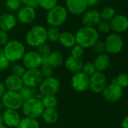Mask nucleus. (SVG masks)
<instances>
[{
    "label": "nucleus",
    "mask_w": 128,
    "mask_h": 128,
    "mask_svg": "<svg viewBox=\"0 0 128 128\" xmlns=\"http://www.w3.org/2000/svg\"><path fill=\"white\" fill-rule=\"evenodd\" d=\"M75 34L76 44L84 49L91 48L97 40H99V32L94 27L83 26L79 28Z\"/></svg>",
    "instance_id": "obj_1"
},
{
    "label": "nucleus",
    "mask_w": 128,
    "mask_h": 128,
    "mask_svg": "<svg viewBox=\"0 0 128 128\" xmlns=\"http://www.w3.org/2000/svg\"><path fill=\"white\" fill-rule=\"evenodd\" d=\"M2 51L10 62H17L22 59L26 52V48L21 41L14 39L9 40Z\"/></svg>",
    "instance_id": "obj_2"
},
{
    "label": "nucleus",
    "mask_w": 128,
    "mask_h": 128,
    "mask_svg": "<svg viewBox=\"0 0 128 128\" xmlns=\"http://www.w3.org/2000/svg\"><path fill=\"white\" fill-rule=\"evenodd\" d=\"M26 43L32 47H38L47 40V28L44 26L37 25L28 30L25 35Z\"/></svg>",
    "instance_id": "obj_3"
},
{
    "label": "nucleus",
    "mask_w": 128,
    "mask_h": 128,
    "mask_svg": "<svg viewBox=\"0 0 128 128\" xmlns=\"http://www.w3.org/2000/svg\"><path fill=\"white\" fill-rule=\"evenodd\" d=\"M67 18L68 11L65 6L57 4L47 12L45 20L48 26L59 28L65 23Z\"/></svg>",
    "instance_id": "obj_4"
},
{
    "label": "nucleus",
    "mask_w": 128,
    "mask_h": 128,
    "mask_svg": "<svg viewBox=\"0 0 128 128\" xmlns=\"http://www.w3.org/2000/svg\"><path fill=\"white\" fill-rule=\"evenodd\" d=\"M21 110L25 117L37 119L41 116L45 108L41 100L34 98L24 101Z\"/></svg>",
    "instance_id": "obj_5"
},
{
    "label": "nucleus",
    "mask_w": 128,
    "mask_h": 128,
    "mask_svg": "<svg viewBox=\"0 0 128 128\" xmlns=\"http://www.w3.org/2000/svg\"><path fill=\"white\" fill-rule=\"evenodd\" d=\"M60 88L59 80L54 76L45 77L38 86V92L42 97L55 96Z\"/></svg>",
    "instance_id": "obj_6"
},
{
    "label": "nucleus",
    "mask_w": 128,
    "mask_h": 128,
    "mask_svg": "<svg viewBox=\"0 0 128 128\" xmlns=\"http://www.w3.org/2000/svg\"><path fill=\"white\" fill-rule=\"evenodd\" d=\"M2 104L6 109L18 110L21 109L23 100L18 92L7 91L1 98Z\"/></svg>",
    "instance_id": "obj_7"
},
{
    "label": "nucleus",
    "mask_w": 128,
    "mask_h": 128,
    "mask_svg": "<svg viewBox=\"0 0 128 128\" xmlns=\"http://www.w3.org/2000/svg\"><path fill=\"white\" fill-rule=\"evenodd\" d=\"M106 51L110 54H117L121 51L124 46V40L118 33L109 34L105 41Z\"/></svg>",
    "instance_id": "obj_8"
},
{
    "label": "nucleus",
    "mask_w": 128,
    "mask_h": 128,
    "mask_svg": "<svg viewBox=\"0 0 128 128\" xmlns=\"http://www.w3.org/2000/svg\"><path fill=\"white\" fill-rule=\"evenodd\" d=\"M21 78L23 86L31 88L38 87L42 80L44 79L39 68L26 69Z\"/></svg>",
    "instance_id": "obj_9"
},
{
    "label": "nucleus",
    "mask_w": 128,
    "mask_h": 128,
    "mask_svg": "<svg viewBox=\"0 0 128 128\" xmlns=\"http://www.w3.org/2000/svg\"><path fill=\"white\" fill-rule=\"evenodd\" d=\"M89 82L90 76L82 71L74 74L71 79V86L72 88L78 92H83L89 88Z\"/></svg>",
    "instance_id": "obj_10"
},
{
    "label": "nucleus",
    "mask_w": 128,
    "mask_h": 128,
    "mask_svg": "<svg viewBox=\"0 0 128 128\" xmlns=\"http://www.w3.org/2000/svg\"><path fill=\"white\" fill-rule=\"evenodd\" d=\"M21 60L22 64L26 69L39 68L41 65V57L38 52L35 50L26 52Z\"/></svg>",
    "instance_id": "obj_11"
},
{
    "label": "nucleus",
    "mask_w": 128,
    "mask_h": 128,
    "mask_svg": "<svg viewBox=\"0 0 128 128\" xmlns=\"http://www.w3.org/2000/svg\"><path fill=\"white\" fill-rule=\"evenodd\" d=\"M106 86V77L103 72L96 71L90 76L89 88L94 93H101Z\"/></svg>",
    "instance_id": "obj_12"
},
{
    "label": "nucleus",
    "mask_w": 128,
    "mask_h": 128,
    "mask_svg": "<svg viewBox=\"0 0 128 128\" xmlns=\"http://www.w3.org/2000/svg\"><path fill=\"white\" fill-rule=\"evenodd\" d=\"M36 10L35 8L23 6L21 7L17 13V20L20 24L29 25L32 23L36 18Z\"/></svg>",
    "instance_id": "obj_13"
},
{
    "label": "nucleus",
    "mask_w": 128,
    "mask_h": 128,
    "mask_svg": "<svg viewBox=\"0 0 128 128\" xmlns=\"http://www.w3.org/2000/svg\"><path fill=\"white\" fill-rule=\"evenodd\" d=\"M101 20L100 13L96 9L86 10L81 14V22L84 26L95 28Z\"/></svg>",
    "instance_id": "obj_14"
},
{
    "label": "nucleus",
    "mask_w": 128,
    "mask_h": 128,
    "mask_svg": "<svg viewBox=\"0 0 128 128\" xmlns=\"http://www.w3.org/2000/svg\"><path fill=\"white\" fill-rule=\"evenodd\" d=\"M102 93L106 100L109 102H116L122 97V88L117 85L111 83L105 87Z\"/></svg>",
    "instance_id": "obj_15"
},
{
    "label": "nucleus",
    "mask_w": 128,
    "mask_h": 128,
    "mask_svg": "<svg viewBox=\"0 0 128 128\" xmlns=\"http://www.w3.org/2000/svg\"><path fill=\"white\" fill-rule=\"evenodd\" d=\"M65 8L68 13L73 15H81L88 8L85 0H66Z\"/></svg>",
    "instance_id": "obj_16"
},
{
    "label": "nucleus",
    "mask_w": 128,
    "mask_h": 128,
    "mask_svg": "<svg viewBox=\"0 0 128 128\" xmlns=\"http://www.w3.org/2000/svg\"><path fill=\"white\" fill-rule=\"evenodd\" d=\"M3 123L9 128H17L20 122V115L17 110L6 109L2 113Z\"/></svg>",
    "instance_id": "obj_17"
},
{
    "label": "nucleus",
    "mask_w": 128,
    "mask_h": 128,
    "mask_svg": "<svg viewBox=\"0 0 128 128\" xmlns=\"http://www.w3.org/2000/svg\"><path fill=\"white\" fill-rule=\"evenodd\" d=\"M17 23V17L13 13L7 12L0 15V29L5 32H9L14 28Z\"/></svg>",
    "instance_id": "obj_18"
},
{
    "label": "nucleus",
    "mask_w": 128,
    "mask_h": 128,
    "mask_svg": "<svg viewBox=\"0 0 128 128\" xmlns=\"http://www.w3.org/2000/svg\"><path fill=\"white\" fill-rule=\"evenodd\" d=\"M109 22L112 30L115 33L119 34L128 29V18L124 15H115Z\"/></svg>",
    "instance_id": "obj_19"
},
{
    "label": "nucleus",
    "mask_w": 128,
    "mask_h": 128,
    "mask_svg": "<svg viewBox=\"0 0 128 128\" xmlns=\"http://www.w3.org/2000/svg\"><path fill=\"white\" fill-rule=\"evenodd\" d=\"M7 91L19 92L20 88L23 86L22 78L13 74L8 75L4 82Z\"/></svg>",
    "instance_id": "obj_20"
},
{
    "label": "nucleus",
    "mask_w": 128,
    "mask_h": 128,
    "mask_svg": "<svg viewBox=\"0 0 128 128\" xmlns=\"http://www.w3.org/2000/svg\"><path fill=\"white\" fill-rule=\"evenodd\" d=\"M63 64L67 70L73 74H75L81 71L84 62L81 60V58H75L72 56H69L64 60Z\"/></svg>",
    "instance_id": "obj_21"
},
{
    "label": "nucleus",
    "mask_w": 128,
    "mask_h": 128,
    "mask_svg": "<svg viewBox=\"0 0 128 128\" xmlns=\"http://www.w3.org/2000/svg\"><path fill=\"white\" fill-rule=\"evenodd\" d=\"M60 44L65 48H72L76 44L75 34L69 31L60 32L59 40Z\"/></svg>",
    "instance_id": "obj_22"
},
{
    "label": "nucleus",
    "mask_w": 128,
    "mask_h": 128,
    "mask_svg": "<svg viewBox=\"0 0 128 128\" xmlns=\"http://www.w3.org/2000/svg\"><path fill=\"white\" fill-rule=\"evenodd\" d=\"M110 58L108 55L103 53L99 54L94 59V64L95 66L96 70L99 72H103L106 70L110 66Z\"/></svg>",
    "instance_id": "obj_23"
},
{
    "label": "nucleus",
    "mask_w": 128,
    "mask_h": 128,
    "mask_svg": "<svg viewBox=\"0 0 128 128\" xmlns=\"http://www.w3.org/2000/svg\"><path fill=\"white\" fill-rule=\"evenodd\" d=\"M64 56L60 50L51 51L48 57V62L53 68L60 67L64 63Z\"/></svg>",
    "instance_id": "obj_24"
},
{
    "label": "nucleus",
    "mask_w": 128,
    "mask_h": 128,
    "mask_svg": "<svg viewBox=\"0 0 128 128\" xmlns=\"http://www.w3.org/2000/svg\"><path fill=\"white\" fill-rule=\"evenodd\" d=\"M45 123L48 124H54L59 119V113L55 108L45 109L41 116Z\"/></svg>",
    "instance_id": "obj_25"
},
{
    "label": "nucleus",
    "mask_w": 128,
    "mask_h": 128,
    "mask_svg": "<svg viewBox=\"0 0 128 128\" xmlns=\"http://www.w3.org/2000/svg\"><path fill=\"white\" fill-rule=\"evenodd\" d=\"M18 92L20 93L23 101L37 98L39 95V92L38 91H37L36 88H31L26 86H23Z\"/></svg>",
    "instance_id": "obj_26"
},
{
    "label": "nucleus",
    "mask_w": 128,
    "mask_h": 128,
    "mask_svg": "<svg viewBox=\"0 0 128 128\" xmlns=\"http://www.w3.org/2000/svg\"><path fill=\"white\" fill-rule=\"evenodd\" d=\"M17 128H39V122L37 119L24 117L20 119L19 124L17 125Z\"/></svg>",
    "instance_id": "obj_27"
},
{
    "label": "nucleus",
    "mask_w": 128,
    "mask_h": 128,
    "mask_svg": "<svg viewBox=\"0 0 128 128\" xmlns=\"http://www.w3.org/2000/svg\"><path fill=\"white\" fill-rule=\"evenodd\" d=\"M60 31L57 27L50 26L47 29V40L51 43H55L59 40Z\"/></svg>",
    "instance_id": "obj_28"
},
{
    "label": "nucleus",
    "mask_w": 128,
    "mask_h": 128,
    "mask_svg": "<svg viewBox=\"0 0 128 128\" xmlns=\"http://www.w3.org/2000/svg\"><path fill=\"white\" fill-rule=\"evenodd\" d=\"M112 84H115L121 87V88L128 86V74L125 73L119 74L116 77L113 78L111 82Z\"/></svg>",
    "instance_id": "obj_29"
},
{
    "label": "nucleus",
    "mask_w": 128,
    "mask_h": 128,
    "mask_svg": "<svg viewBox=\"0 0 128 128\" xmlns=\"http://www.w3.org/2000/svg\"><path fill=\"white\" fill-rule=\"evenodd\" d=\"M100 13L101 19L103 20H106V21H109V22L111 21L113 19V17L116 15L115 8L111 6L104 7Z\"/></svg>",
    "instance_id": "obj_30"
},
{
    "label": "nucleus",
    "mask_w": 128,
    "mask_h": 128,
    "mask_svg": "<svg viewBox=\"0 0 128 128\" xmlns=\"http://www.w3.org/2000/svg\"><path fill=\"white\" fill-rule=\"evenodd\" d=\"M41 103L45 109H56L58 105V100L55 96H45L42 98Z\"/></svg>",
    "instance_id": "obj_31"
},
{
    "label": "nucleus",
    "mask_w": 128,
    "mask_h": 128,
    "mask_svg": "<svg viewBox=\"0 0 128 128\" xmlns=\"http://www.w3.org/2000/svg\"><path fill=\"white\" fill-rule=\"evenodd\" d=\"M38 7L48 11L58 4V0H38Z\"/></svg>",
    "instance_id": "obj_32"
},
{
    "label": "nucleus",
    "mask_w": 128,
    "mask_h": 128,
    "mask_svg": "<svg viewBox=\"0 0 128 128\" xmlns=\"http://www.w3.org/2000/svg\"><path fill=\"white\" fill-rule=\"evenodd\" d=\"M5 4L6 8L11 12L17 11L22 7V2L20 0H6Z\"/></svg>",
    "instance_id": "obj_33"
},
{
    "label": "nucleus",
    "mask_w": 128,
    "mask_h": 128,
    "mask_svg": "<svg viewBox=\"0 0 128 128\" xmlns=\"http://www.w3.org/2000/svg\"><path fill=\"white\" fill-rule=\"evenodd\" d=\"M26 70V69L25 68V67L20 63H14L11 68V74L20 76V77H22V76L24 74Z\"/></svg>",
    "instance_id": "obj_34"
},
{
    "label": "nucleus",
    "mask_w": 128,
    "mask_h": 128,
    "mask_svg": "<svg viewBox=\"0 0 128 128\" xmlns=\"http://www.w3.org/2000/svg\"><path fill=\"white\" fill-rule=\"evenodd\" d=\"M97 30L98 31V32H102L104 34L109 33L112 30L110 22L109 21L101 20L97 26Z\"/></svg>",
    "instance_id": "obj_35"
},
{
    "label": "nucleus",
    "mask_w": 128,
    "mask_h": 128,
    "mask_svg": "<svg viewBox=\"0 0 128 128\" xmlns=\"http://www.w3.org/2000/svg\"><path fill=\"white\" fill-rule=\"evenodd\" d=\"M41 73L43 76L44 78L45 77H49V76H52L53 74H54V68L48 64V63H45V64H41V67L39 68Z\"/></svg>",
    "instance_id": "obj_36"
},
{
    "label": "nucleus",
    "mask_w": 128,
    "mask_h": 128,
    "mask_svg": "<svg viewBox=\"0 0 128 128\" xmlns=\"http://www.w3.org/2000/svg\"><path fill=\"white\" fill-rule=\"evenodd\" d=\"M92 51L97 54H103L106 52V46L104 42L101 40H97L91 47Z\"/></svg>",
    "instance_id": "obj_37"
},
{
    "label": "nucleus",
    "mask_w": 128,
    "mask_h": 128,
    "mask_svg": "<svg viewBox=\"0 0 128 128\" xmlns=\"http://www.w3.org/2000/svg\"><path fill=\"white\" fill-rule=\"evenodd\" d=\"M84 53V49L77 44L73 47L71 48V56L75 58H81Z\"/></svg>",
    "instance_id": "obj_38"
},
{
    "label": "nucleus",
    "mask_w": 128,
    "mask_h": 128,
    "mask_svg": "<svg viewBox=\"0 0 128 128\" xmlns=\"http://www.w3.org/2000/svg\"><path fill=\"white\" fill-rule=\"evenodd\" d=\"M81 71L84 74H85L86 75H88V76H91L97 70H96V68H95V66H94V63H92V62H86V63H84Z\"/></svg>",
    "instance_id": "obj_39"
},
{
    "label": "nucleus",
    "mask_w": 128,
    "mask_h": 128,
    "mask_svg": "<svg viewBox=\"0 0 128 128\" xmlns=\"http://www.w3.org/2000/svg\"><path fill=\"white\" fill-rule=\"evenodd\" d=\"M37 48H38L37 52H38V53L41 56V58L48 57L49 54H50V53H51V52L50 46H49L46 43H45V44H41V46H38Z\"/></svg>",
    "instance_id": "obj_40"
},
{
    "label": "nucleus",
    "mask_w": 128,
    "mask_h": 128,
    "mask_svg": "<svg viewBox=\"0 0 128 128\" xmlns=\"http://www.w3.org/2000/svg\"><path fill=\"white\" fill-rule=\"evenodd\" d=\"M11 62L8 60V58L5 56L2 51L0 52V71L5 70L9 68Z\"/></svg>",
    "instance_id": "obj_41"
},
{
    "label": "nucleus",
    "mask_w": 128,
    "mask_h": 128,
    "mask_svg": "<svg viewBox=\"0 0 128 128\" xmlns=\"http://www.w3.org/2000/svg\"><path fill=\"white\" fill-rule=\"evenodd\" d=\"M9 41V37L7 32L0 29V47L4 46Z\"/></svg>",
    "instance_id": "obj_42"
},
{
    "label": "nucleus",
    "mask_w": 128,
    "mask_h": 128,
    "mask_svg": "<svg viewBox=\"0 0 128 128\" xmlns=\"http://www.w3.org/2000/svg\"><path fill=\"white\" fill-rule=\"evenodd\" d=\"M22 2V4L26 7L32 8H37L38 7V0H20Z\"/></svg>",
    "instance_id": "obj_43"
},
{
    "label": "nucleus",
    "mask_w": 128,
    "mask_h": 128,
    "mask_svg": "<svg viewBox=\"0 0 128 128\" xmlns=\"http://www.w3.org/2000/svg\"><path fill=\"white\" fill-rule=\"evenodd\" d=\"M85 1H86L88 7H90V8L97 7L101 2V0H85Z\"/></svg>",
    "instance_id": "obj_44"
},
{
    "label": "nucleus",
    "mask_w": 128,
    "mask_h": 128,
    "mask_svg": "<svg viewBox=\"0 0 128 128\" xmlns=\"http://www.w3.org/2000/svg\"><path fill=\"white\" fill-rule=\"evenodd\" d=\"M7 92L6 87L4 84V82L0 81V99L2 98V96L5 94V93Z\"/></svg>",
    "instance_id": "obj_45"
},
{
    "label": "nucleus",
    "mask_w": 128,
    "mask_h": 128,
    "mask_svg": "<svg viewBox=\"0 0 128 128\" xmlns=\"http://www.w3.org/2000/svg\"><path fill=\"white\" fill-rule=\"evenodd\" d=\"M121 127L122 128H128V116L122 120Z\"/></svg>",
    "instance_id": "obj_46"
},
{
    "label": "nucleus",
    "mask_w": 128,
    "mask_h": 128,
    "mask_svg": "<svg viewBox=\"0 0 128 128\" xmlns=\"http://www.w3.org/2000/svg\"><path fill=\"white\" fill-rule=\"evenodd\" d=\"M0 128H8L4 123H2V124H0Z\"/></svg>",
    "instance_id": "obj_47"
},
{
    "label": "nucleus",
    "mask_w": 128,
    "mask_h": 128,
    "mask_svg": "<svg viewBox=\"0 0 128 128\" xmlns=\"http://www.w3.org/2000/svg\"><path fill=\"white\" fill-rule=\"evenodd\" d=\"M3 123V119H2V113L0 112V124Z\"/></svg>",
    "instance_id": "obj_48"
},
{
    "label": "nucleus",
    "mask_w": 128,
    "mask_h": 128,
    "mask_svg": "<svg viewBox=\"0 0 128 128\" xmlns=\"http://www.w3.org/2000/svg\"><path fill=\"white\" fill-rule=\"evenodd\" d=\"M2 101H1V99H0V108L2 107Z\"/></svg>",
    "instance_id": "obj_49"
},
{
    "label": "nucleus",
    "mask_w": 128,
    "mask_h": 128,
    "mask_svg": "<svg viewBox=\"0 0 128 128\" xmlns=\"http://www.w3.org/2000/svg\"><path fill=\"white\" fill-rule=\"evenodd\" d=\"M1 51H2V50H1V48H0V52H1Z\"/></svg>",
    "instance_id": "obj_50"
},
{
    "label": "nucleus",
    "mask_w": 128,
    "mask_h": 128,
    "mask_svg": "<svg viewBox=\"0 0 128 128\" xmlns=\"http://www.w3.org/2000/svg\"></svg>",
    "instance_id": "obj_51"
},
{
    "label": "nucleus",
    "mask_w": 128,
    "mask_h": 128,
    "mask_svg": "<svg viewBox=\"0 0 128 128\" xmlns=\"http://www.w3.org/2000/svg\"><path fill=\"white\" fill-rule=\"evenodd\" d=\"M127 1H128V0H127Z\"/></svg>",
    "instance_id": "obj_52"
}]
</instances>
